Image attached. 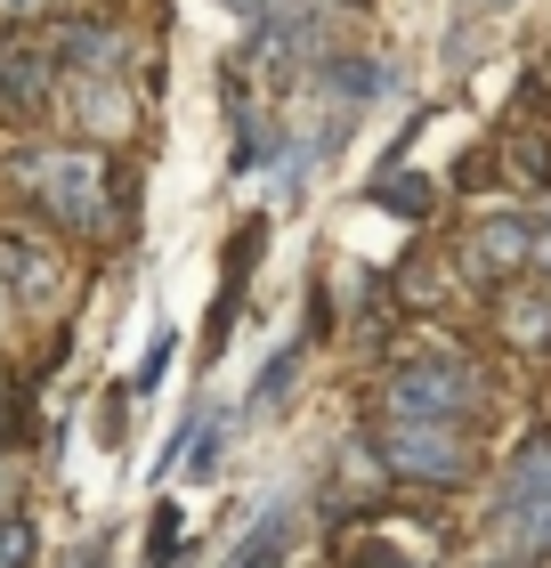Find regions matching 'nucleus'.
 <instances>
[{
	"instance_id": "obj_11",
	"label": "nucleus",
	"mask_w": 551,
	"mask_h": 568,
	"mask_svg": "<svg viewBox=\"0 0 551 568\" xmlns=\"http://www.w3.org/2000/svg\"><path fill=\"white\" fill-rule=\"evenodd\" d=\"M300 357H308V342H284L268 366H259V382H252V398H244V423H259V415H276L284 398H293V382H300Z\"/></svg>"
},
{
	"instance_id": "obj_16",
	"label": "nucleus",
	"mask_w": 551,
	"mask_h": 568,
	"mask_svg": "<svg viewBox=\"0 0 551 568\" xmlns=\"http://www.w3.org/2000/svg\"><path fill=\"white\" fill-rule=\"evenodd\" d=\"M41 552V536H33V520L24 511H0V568H24Z\"/></svg>"
},
{
	"instance_id": "obj_19",
	"label": "nucleus",
	"mask_w": 551,
	"mask_h": 568,
	"mask_svg": "<svg viewBox=\"0 0 551 568\" xmlns=\"http://www.w3.org/2000/svg\"><path fill=\"white\" fill-rule=\"evenodd\" d=\"M349 568H406V560H398V552H374V545H365V552H357Z\"/></svg>"
},
{
	"instance_id": "obj_3",
	"label": "nucleus",
	"mask_w": 551,
	"mask_h": 568,
	"mask_svg": "<svg viewBox=\"0 0 551 568\" xmlns=\"http://www.w3.org/2000/svg\"><path fill=\"white\" fill-rule=\"evenodd\" d=\"M374 455H381L389 479L446 496V487H462L479 471V430H462V423H374Z\"/></svg>"
},
{
	"instance_id": "obj_2",
	"label": "nucleus",
	"mask_w": 551,
	"mask_h": 568,
	"mask_svg": "<svg viewBox=\"0 0 551 568\" xmlns=\"http://www.w3.org/2000/svg\"><path fill=\"white\" fill-rule=\"evenodd\" d=\"M487 374L470 366V349H414L381 374V415L374 423H462L479 430Z\"/></svg>"
},
{
	"instance_id": "obj_20",
	"label": "nucleus",
	"mask_w": 551,
	"mask_h": 568,
	"mask_svg": "<svg viewBox=\"0 0 551 568\" xmlns=\"http://www.w3.org/2000/svg\"><path fill=\"white\" fill-rule=\"evenodd\" d=\"M0 511H17V463H0Z\"/></svg>"
},
{
	"instance_id": "obj_28",
	"label": "nucleus",
	"mask_w": 551,
	"mask_h": 568,
	"mask_svg": "<svg viewBox=\"0 0 551 568\" xmlns=\"http://www.w3.org/2000/svg\"><path fill=\"white\" fill-rule=\"evenodd\" d=\"M543 301H551V284H543Z\"/></svg>"
},
{
	"instance_id": "obj_13",
	"label": "nucleus",
	"mask_w": 551,
	"mask_h": 568,
	"mask_svg": "<svg viewBox=\"0 0 551 568\" xmlns=\"http://www.w3.org/2000/svg\"><path fill=\"white\" fill-rule=\"evenodd\" d=\"M284 545H293V511H268V520L252 528V545L235 552V568H276V560H284Z\"/></svg>"
},
{
	"instance_id": "obj_24",
	"label": "nucleus",
	"mask_w": 551,
	"mask_h": 568,
	"mask_svg": "<svg viewBox=\"0 0 551 568\" xmlns=\"http://www.w3.org/2000/svg\"><path fill=\"white\" fill-rule=\"evenodd\" d=\"M487 568H535V560H511V552H503V560H487Z\"/></svg>"
},
{
	"instance_id": "obj_6",
	"label": "nucleus",
	"mask_w": 551,
	"mask_h": 568,
	"mask_svg": "<svg viewBox=\"0 0 551 568\" xmlns=\"http://www.w3.org/2000/svg\"><path fill=\"white\" fill-rule=\"evenodd\" d=\"M65 252L58 236H49L41 220H24V227H0V293H9L17 308H58L65 301Z\"/></svg>"
},
{
	"instance_id": "obj_18",
	"label": "nucleus",
	"mask_w": 551,
	"mask_h": 568,
	"mask_svg": "<svg viewBox=\"0 0 551 568\" xmlns=\"http://www.w3.org/2000/svg\"><path fill=\"white\" fill-rule=\"evenodd\" d=\"M528 276L551 284V220H535V252H528Z\"/></svg>"
},
{
	"instance_id": "obj_26",
	"label": "nucleus",
	"mask_w": 551,
	"mask_h": 568,
	"mask_svg": "<svg viewBox=\"0 0 551 568\" xmlns=\"http://www.w3.org/2000/svg\"><path fill=\"white\" fill-rule=\"evenodd\" d=\"M470 9H511V0H470Z\"/></svg>"
},
{
	"instance_id": "obj_4",
	"label": "nucleus",
	"mask_w": 551,
	"mask_h": 568,
	"mask_svg": "<svg viewBox=\"0 0 551 568\" xmlns=\"http://www.w3.org/2000/svg\"><path fill=\"white\" fill-rule=\"evenodd\" d=\"M494 536H503L511 560H551V430H535L503 463V479H494Z\"/></svg>"
},
{
	"instance_id": "obj_25",
	"label": "nucleus",
	"mask_w": 551,
	"mask_h": 568,
	"mask_svg": "<svg viewBox=\"0 0 551 568\" xmlns=\"http://www.w3.org/2000/svg\"><path fill=\"white\" fill-rule=\"evenodd\" d=\"M535 90H543V98H551V65H543V73H535Z\"/></svg>"
},
{
	"instance_id": "obj_17",
	"label": "nucleus",
	"mask_w": 551,
	"mask_h": 568,
	"mask_svg": "<svg viewBox=\"0 0 551 568\" xmlns=\"http://www.w3.org/2000/svg\"><path fill=\"white\" fill-rule=\"evenodd\" d=\"M0 17H9V24H49L58 0H0Z\"/></svg>"
},
{
	"instance_id": "obj_10",
	"label": "nucleus",
	"mask_w": 551,
	"mask_h": 568,
	"mask_svg": "<svg viewBox=\"0 0 551 568\" xmlns=\"http://www.w3.org/2000/svg\"><path fill=\"white\" fill-rule=\"evenodd\" d=\"M365 203H374V212H389V220H406V227H422L430 212H438V187H430V179L422 171H374V179H365Z\"/></svg>"
},
{
	"instance_id": "obj_15",
	"label": "nucleus",
	"mask_w": 551,
	"mask_h": 568,
	"mask_svg": "<svg viewBox=\"0 0 551 568\" xmlns=\"http://www.w3.org/2000/svg\"><path fill=\"white\" fill-rule=\"evenodd\" d=\"M171 357H178V333H154V342H146V357H139V374H130V398H154V390H163Z\"/></svg>"
},
{
	"instance_id": "obj_14",
	"label": "nucleus",
	"mask_w": 551,
	"mask_h": 568,
	"mask_svg": "<svg viewBox=\"0 0 551 568\" xmlns=\"http://www.w3.org/2000/svg\"><path fill=\"white\" fill-rule=\"evenodd\" d=\"M178 528H187V511H178V504H154V520H146V568H171V560H178Z\"/></svg>"
},
{
	"instance_id": "obj_7",
	"label": "nucleus",
	"mask_w": 551,
	"mask_h": 568,
	"mask_svg": "<svg viewBox=\"0 0 551 568\" xmlns=\"http://www.w3.org/2000/svg\"><path fill=\"white\" fill-rule=\"evenodd\" d=\"M268 244V212H252L244 227L227 236V261H220V308L203 317V366H220L227 342H235V317H244V293H252V261Z\"/></svg>"
},
{
	"instance_id": "obj_8",
	"label": "nucleus",
	"mask_w": 551,
	"mask_h": 568,
	"mask_svg": "<svg viewBox=\"0 0 551 568\" xmlns=\"http://www.w3.org/2000/svg\"><path fill=\"white\" fill-rule=\"evenodd\" d=\"M41 58H58V65H73V73H114V82H122V65L139 58V33L98 24V17H49Z\"/></svg>"
},
{
	"instance_id": "obj_23",
	"label": "nucleus",
	"mask_w": 551,
	"mask_h": 568,
	"mask_svg": "<svg viewBox=\"0 0 551 568\" xmlns=\"http://www.w3.org/2000/svg\"><path fill=\"white\" fill-rule=\"evenodd\" d=\"M0 430H9V374H0Z\"/></svg>"
},
{
	"instance_id": "obj_12",
	"label": "nucleus",
	"mask_w": 551,
	"mask_h": 568,
	"mask_svg": "<svg viewBox=\"0 0 551 568\" xmlns=\"http://www.w3.org/2000/svg\"><path fill=\"white\" fill-rule=\"evenodd\" d=\"M235 423H244V415H227V406H220L212 423H195V430H187V447H178V471H187L195 487H212V471H220V455H227Z\"/></svg>"
},
{
	"instance_id": "obj_9",
	"label": "nucleus",
	"mask_w": 551,
	"mask_h": 568,
	"mask_svg": "<svg viewBox=\"0 0 551 568\" xmlns=\"http://www.w3.org/2000/svg\"><path fill=\"white\" fill-rule=\"evenodd\" d=\"M487 317L494 333H503L511 349H551V301L535 293V276H519V284H494V301H487Z\"/></svg>"
},
{
	"instance_id": "obj_27",
	"label": "nucleus",
	"mask_w": 551,
	"mask_h": 568,
	"mask_svg": "<svg viewBox=\"0 0 551 568\" xmlns=\"http://www.w3.org/2000/svg\"><path fill=\"white\" fill-rule=\"evenodd\" d=\"M9 308H17V301H9V293H0V325H9Z\"/></svg>"
},
{
	"instance_id": "obj_5",
	"label": "nucleus",
	"mask_w": 551,
	"mask_h": 568,
	"mask_svg": "<svg viewBox=\"0 0 551 568\" xmlns=\"http://www.w3.org/2000/svg\"><path fill=\"white\" fill-rule=\"evenodd\" d=\"M528 252H535V212H487V220L462 227L455 276L494 293V284H519V276H528Z\"/></svg>"
},
{
	"instance_id": "obj_21",
	"label": "nucleus",
	"mask_w": 551,
	"mask_h": 568,
	"mask_svg": "<svg viewBox=\"0 0 551 568\" xmlns=\"http://www.w3.org/2000/svg\"><path fill=\"white\" fill-rule=\"evenodd\" d=\"M73 568H106V536H98V545H90L82 560H73Z\"/></svg>"
},
{
	"instance_id": "obj_22",
	"label": "nucleus",
	"mask_w": 551,
	"mask_h": 568,
	"mask_svg": "<svg viewBox=\"0 0 551 568\" xmlns=\"http://www.w3.org/2000/svg\"><path fill=\"white\" fill-rule=\"evenodd\" d=\"M220 9H227V17H252V9H259V0H220Z\"/></svg>"
},
{
	"instance_id": "obj_1",
	"label": "nucleus",
	"mask_w": 551,
	"mask_h": 568,
	"mask_svg": "<svg viewBox=\"0 0 551 568\" xmlns=\"http://www.w3.org/2000/svg\"><path fill=\"white\" fill-rule=\"evenodd\" d=\"M9 187L24 195L49 236H82V244H106V236H130L139 220V179L122 171V154L90 146V139H49V146H17L9 154Z\"/></svg>"
}]
</instances>
